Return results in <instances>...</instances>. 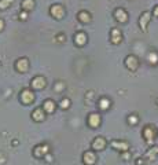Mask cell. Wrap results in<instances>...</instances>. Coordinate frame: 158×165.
Segmentation results:
<instances>
[{
    "mask_svg": "<svg viewBox=\"0 0 158 165\" xmlns=\"http://www.w3.org/2000/svg\"><path fill=\"white\" fill-rule=\"evenodd\" d=\"M151 12L150 11H144L143 14L140 15V18H139V26H140V29L143 30V32H146L147 30V25H148V22H150L151 20Z\"/></svg>",
    "mask_w": 158,
    "mask_h": 165,
    "instance_id": "1",
    "label": "cell"
},
{
    "mask_svg": "<svg viewBox=\"0 0 158 165\" xmlns=\"http://www.w3.org/2000/svg\"><path fill=\"white\" fill-rule=\"evenodd\" d=\"M125 66H126V69H129L131 72H135L138 69V66H139L138 58L135 55H128L125 58Z\"/></svg>",
    "mask_w": 158,
    "mask_h": 165,
    "instance_id": "2",
    "label": "cell"
},
{
    "mask_svg": "<svg viewBox=\"0 0 158 165\" xmlns=\"http://www.w3.org/2000/svg\"><path fill=\"white\" fill-rule=\"evenodd\" d=\"M143 136H144V139H146V142H147L148 145L153 143L154 136H156V131H154L153 127H151V125H147L146 128L143 129Z\"/></svg>",
    "mask_w": 158,
    "mask_h": 165,
    "instance_id": "3",
    "label": "cell"
},
{
    "mask_svg": "<svg viewBox=\"0 0 158 165\" xmlns=\"http://www.w3.org/2000/svg\"><path fill=\"white\" fill-rule=\"evenodd\" d=\"M50 12H51V15H52V17H55L56 20H61V18L63 17V14H65V8H63L61 4H55V6H52V7H51Z\"/></svg>",
    "mask_w": 158,
    "mask_h": 165,
    "instance_id": "4",
    "label": "cell"
},
{
    "mask_svg": "<svg viewBox=\"0 0 158 165\" xmlns=\"http://www.w3.org/2000/svg\"><path fill=\"white\" fill-rule=\"evenodd\" d=\"M122 39V33L120 29H117V28H114V29H112V32H110V40H112L113 44H118L120 41H121Z\"/></svg>",
    "mask_w": 158,
    "mask_h": 165,
    "instance_id": "5",
    "label": "cell"
},
{
    "mask_svg": "<svg viewBox=\"0 0 158 165\" xmlns=\"http://www.w3.org/2000/svg\"><path fill=\"white\" fill-rule=\"evenodd\" d=\"M33 99H34V94L30 90H24L21 92V100L24 103H30L33 102Z\"/></svg>",
    "mask_w": 158,
    "mask_h": 165,
    "instance_id": "6",
    "label": "cell"
},
{
    "mask_svg": "<svg viewBox=\"0 0 158 165\" xmlns=\"http://www.w3.org/2000/svg\"><path fill=\"white\" fill-rule=\"evenodd\" d=\"M15 68H17L21 73L26 72L28 68H29V61H28L26 58H20V59L17 61V63H15Z\"/></svg>",
    "mask_w": 158,
    "mask_h": 165,
    "instance_id": "7",
    "label": "cell"
},
{
    "mask_svg": "<svg viewBox=\"0 0 158 165\" xmlns=\"http://www.w3.org/2000/svg\"><path fill=\"white\" fill-rule=\"evenodd\" d=\"M114 17L118 22H126V20H128V14H126V11L121 7L117 8V10L114 11Z\"/></svg>",
    "mask_w": 158,
    "mask_h": 165,
    "instance_id": "8",
    "label": "cell"
},
{
    "mask_svg": "<svg viewBox=\"0 0 158 165\" xmlns=\"http://www.w3.org/2000/svg\"><path fill=\"white\" fill-rule=\"evenodd\" d=\"M46 87V80L42 77V76H37L32 80V88H36V90H42V88Z\"/></svg>",
    "mask_w": 158,
    "mask_h": 165,
    "instance_id": "9",
    "label": "cell"
},
{
    "mask_svg": "<svg viewBox=\"0 0 158 165\" xmlns=\"http://www.w3.org/2000/svg\"><path fill=\"white\" fill-rule=\"evenodd\" d=\"M112 146H113V149L121 150V151H128V149H129V145L126 143V142H122V140H113Z\"/></svg>",
    "mask_w": 158,
    "mask_h": 165,
    "instance_id": "10",
    "label": "cell"
},
{
    "mask_svg": "<svg viewBox=\"0 0 158 165\" xmlns=\"http://www.w3.org/2000/svg\"><path fill=\"white\" fill-rule=\"evenodd\" d=\"M91 146H92L94 150H103L105 146H106V140L103 138H96L92 142V145H91Z\"/></svg>",
    "mask_w": 158,
    "mask_h": 165,
    "instance_id": "11",
    "label": "cell"
},
{
    "mask_svg": "<svg viewBox=\"0 0 158 165\" xmlns=\"http://www.w3.org/2000/svg\"><path fill=\"white\" fill-rule=\"evenodd\" d=\"M83 158H84V164H87V165H94L95 161H96V157H95V154L92 151H85Z\"/></svg>",
    "mask_w": 158,
    "mask_h": 165,
    "instance_id": "12",
    "label": "cell"
},
{
    "mask_svg": "<svg viewBox=\"0 0 158 165\" xmlns=\"http://www.w3.org/2000/svg\"><path fill=\"white\" fill-rule=\"evenodd\" d=\"M88 123H90V125L92 127V128H96V127H99V124H100V116H99V114H96V113L90 114Z\"/></svg>",
    "mask_w": 158,
    "mask_h": 165,
    "instance_id": "13",
    "label": "cell"
},
{
    "mask_svg": "<svg viewBox=\"0 0 158 165\" xmlns=\"http://www.w3.org/2000/svg\"><path fill=\"white\" fill-rule=\"evenodd\" d=\"M48 151V146L44 145V146H37L36 149H34V155L36 157H42V155H44Z\"/></svg>",
    "mask_w": 158,
    "mask_h": 165,
    "instance_id": "14",
    "label": "cell"
},
{
    "mask_svg": "<svg viewBox=\"0 0 158 165\" xmlns=\"http://www.w3.org/2000/svg\"><path fill=\"white\" fill-rule=\"evenodd\" d=\"M74 41L78 44V46H83V44H85V43H87V36H85V33H83V32L77 33L74 36Z\"/></svg>",
    "mask_w": 158,
    "mask_h": 165,
    "instance_id": "15",
    "label": "cell"
},
{
    "mask_svg": "<svg viewBox=\"0 0 158 165\" xmlns=\"http://www.w3.org/2000/svg\"><path fill=\"white\" fill-rule=\"evenodd\" d=\"M43 107H44V110H46L47 113H52L54 110H55V103L52 102V100H50V99H47L46 102L43 103Z\"/></svg>",
    "mask_w": 158,
    "mask_h": 165,
    "instance_id": "16",
    "label": "cell"
},
{
    "mask_svg": "<svg viewBox=\"0 0 158 165\" xmlns=\"http://www.w3.org/2000/svg\"><path fill=\"white\" fill-rule=\"evenodd\" d=\"M32 117H33V120H36V121H43V120H44L43 109H36L33 113H32Z\"/></svg>",
    "mask_w": 158,
    "mask_h": 165,
    "instance_id": "17",
    "label": "cell"
},
{
    "mask_svg": "<svg viewBox=\"0 0 158 165\" xmlns=\"http://www.w3.org/2000/svg\"><path fill=\"white\" fill-rule=\"evenodd\" d=\"M78 20H80V22H83V24H87V22H90V21H91L90 12H87V11H80V12H78Z\"/></svg>",
    "mask_w": 158,
    "mask_h": 165,
    "instance_id": "18",
    "label": "cell"
},
{
    "mask_svg": "<svg viewBox=\"0 0 158 165\" xmlns=\"http://www.w3.org/2000/svg\"><path fill=\"white\" fill-rule=\"evenodd\" d=\"M147 61L151 63V65H157L158 63V54L156 51H150L147 55Z\"/></svg>",
    "mask_w": 158,
    "mask_h": 165,
    "instance_id": "19",
    "label": "cell"
},
{
    "mask_svg": "<svg viewBox=\"0 0 158 165\" xmlns=\"http://www.w3.org/2000/svg\"><path fill=\"white\" fill-rule=\"evenodd\" d=\"M33 6H34L33 0H24V2H22V8H24L25 11L32 10V8H33Z\"/></svg>",
    "mask_w": 158,
    "mask_h": 165,
    "instance_id": "20",
    "label": "cell"
},
{
    "mask_svg": "<svg viewBox=\"0 0 158 165\" xmlns=\"http://www.w3.org/2000/svg\"><path fill=\"white\" fill-rule=\"evenodd\" d=\"M99 107L102 110H107L110 107V100L107 99V98H102V99L99 100Z\"/></svg>",
    "mask_w": 158,
    "mask_h": 165,
    "instance_id": "21",
    "label": "cell"
},
{
    "mask_svg": "<svg viewBox=\"0 0 158 165\" xmlns=\"http://www.w3.org/2000/svg\"><path fill=\"white\" fill-rule=\"evenodd\" d=\"M157 154H158V147H153L146 153V158H151L153 160V158L157 157Z\"/></svg>",
    "mask_w": 158,
    "mask_h": 165,
    "instance_id": "22",
    "label": "cell"
},
{
    "mask_svg": "<svg viewBox=\"0 0 158 165\" xmlns=\"http://www.w3.org/2000/svg\"><path fill=\"white\" fill-rule=\"evenodd\" d=\"M69 106H70V100H69L68 98H65V99H62L61 102H59V107H61V109H68Z\"/></svg>",
    "mask_w": 158,
    "mask_h": 165,
    "instance_id": "23",
    "label": "cell"
},
{
    "mask_svg": "<svg viewBox=\"0 0 158 165\" xmlns=\"http://www.w3.org/2000/svg\"><path fill=\"white\" fill-rule=\"evenodd\" d=\"M12 3V0H0V10H4V8H7L8 6H10Z\"/></svg>",
    "mask_w": 158,
    "mask_h": 165,
    "instance_id": "24",
    "label": "cell"
},
{
    "mask_svg": "<svg viewBox=\"0 0 158 165\" xmlns=\"http://www.w3.org/2000/svg\"><path fill=\"white\" fill-rule=\"evenodd\" d=\"M128 123L131 124V125H135V124L138 123V117L135 116V114H132V116H129V117H128Z\"/></svg>",
    "mask_w": 158,
    "mask_h": 165,
    "instance_id": "25",
    "label": "cell"
},
{
    "mask_svg": "<svg viewBox=\"0 0 158 165\" xmlns=\"http://www.w3.org/2000/svg\"><path fill=\"white\" fill-rule=\"evenodd\" d=\"M20 18H21L22 21H25V20H26V18H28V12H26V11L21 12V14H20Z\"/></svg>",
    "mask_w": 158,
    "mask_h": 165,
    "instance_id": "26",
    "label": "cell"
},
{
    "mask_svg": "<svg viewBox=\"0 0 158 165\" xmlns=\"http://www.w3.org/2000/svg\"><path fill=\"white\" fill-rule=\"evenodd\" d=\"M63 87H65V84H63V82H59V84H56L55 90H56V91H61V90H62Z\"/></svg>",
    "mask_w": 158,
    "mask_h": 165,
    "instance_id": "27",
    "label": "cell"
},
{
    "mask_svg": "<svg viewBox=\"0 0 158 165\" xmlns=\"http://www.w3.org/2000/svg\"><path fill=\"white\" fill-rule=\"evenodd\" d=\"M153 15L154 17H158V6H156V7L153 8Z\"/></svg>",
    "mask_w": 158,
    "mask_h": 165,
    "instance_id": "28",
    "label": "cell"
},
{
    "mask_svg": "<svg viewBox=\"0 0 158 165\" xmlns=\"http://www.w3.org/2000/svg\"><path fill=\"white\" fill-rule=\"evenodd\" d=\"M46 161H47V163H51V161H52V155L47 154V155H46Z\"/></svg>",
    "mask_w": 158,
    "mask_h": 165,
    "instance_id": "29",
    "label": "cell"
},
{
    "mask_svg": "<svg viewBox=\"0 0 158 165\" xmlns=\"http://www.w3.org/2000/svg\"><path fill=\"white\" fill-rule=\"evenodd\" d=\"M136 164H138V165H143V164H144V161H143V158H139V160L136 161Z\"/></svg>",
    "mask_w": 158,
    "mask_h": 165,
    "instance_id": "30",
    "label": "cell"
},
{
    "mask_svg": "<svg viewBox=\"0 0 158 165\" xmlns=\"http://www.w3.org/2000/svg\"><path fill=\"white\" fill-rule=\"evenodd\" d=\"M3 26H4V22H3L2 20H0V30L3 29Z\"/></svg>",
    "mask_w": 158,
    "mask_h": 165,
    "instance_id": "31",
    "label": "cell"
},
{
    "mask_svg": "<svg viewBox=\"0 0 158 165\" xmlns=\"http://www.w3.org/2000/svg\"><path fill=\"white\" fill-rule=\"evenodd\" d=\"M58 40H59V41H63V34H59V36H58Z\"/></svg>",
    "mask_w": 158,
    "mask_h": 165,
    "instance_id": "32",
    "label": "cell"
},
{
    "mask_svg": "<svg viewBox=\"0 0 158 165\" xmlns=\"http://www.w3.org/2000/svg\"><path fill=\"white\" fill-rule=\"evenodd\" d=\"M157 103H158V99H157Z\"/></svg>",
    "mask_w": 158,
    "mask_h": 165,
    "instance_id": "33",
    "label": "cell"
}]
</instances>
